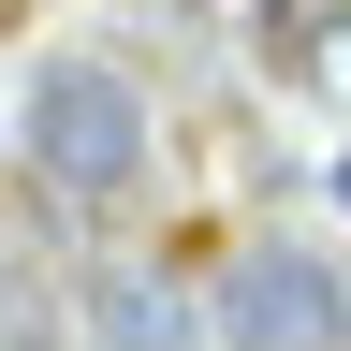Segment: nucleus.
Here are the masks:
<instances>
[{
  "label": "nucleus",
  "mask_w": 351,
  "mask_h": 351,
  "mask_svg": "<svg viewBox=\"0 0 351 351\" xmlns=\"http://www.w3.org/2000/svg\"><path fill=\"white\" fill-rule=\"evenodd\" d=\"M15 147H29V176L59 205H117L132 176H147V103H132V73H103V59H44Z\"/></svg>",
  "instance_id": "f257e3e1"
},
{
  "label": "nucleus",
  "mask_w": 351,
  "mask_h": 351,
  "mask_svg": "<svg viewBox=\"0 0 351 351\" xmlns=\"http://www.w3.org/2000/svg\"><path fill=\"white\" fill-rule=\"evenodd\" d=\"M337 337H351V293H337L322 249L249 234L234 263H219V351H337Z\"/></svg>",
  "instance_id": "f03ea898"
},
{
  "label": "nucleus",
  "mask_w": 351,
  "mask_h": 351,
  "mask_svg": "<svg viewBox=\"0 0 351 351\" xmlns=\"http://www.w3.org/2000/svg\"><path fill=\"white\" fill-rule=\"evenodd\" d=\"M88 307H103V337H117V351H205V322H191L161 278H103Z\"/></svg>",
  "instance_id": "7ed1b4c3"
},
{
  "label": "nucleus",
  "mask_w": 351,
  "mask_h": 351,
  "mask_svg": "<svg viewBox=\"0 0 351 351\" xmlns=\"http://www.w3.org/2000/svg\"><path fill=\"white\" fill-rule=\"evenodd\" d=\"M0 351H59V293L44 278H0Z\"/></svg>",
  "instance_id": "20e7f679"
},
{
  "label": "nucleus",
  "mask_w": 351,
  "mask_h": 351,
  "mask_svg": "<svg viewBox=\"0 0 351 351\" xmlns=\"http://www.w3.org/2000/svg\"><path fill=\"white\" fill-rule=\"evenodd\" d=\"M337 205H351V161H337Z\"/></svg>",
  "instance_id": "39448f33"
}]
</instances>
